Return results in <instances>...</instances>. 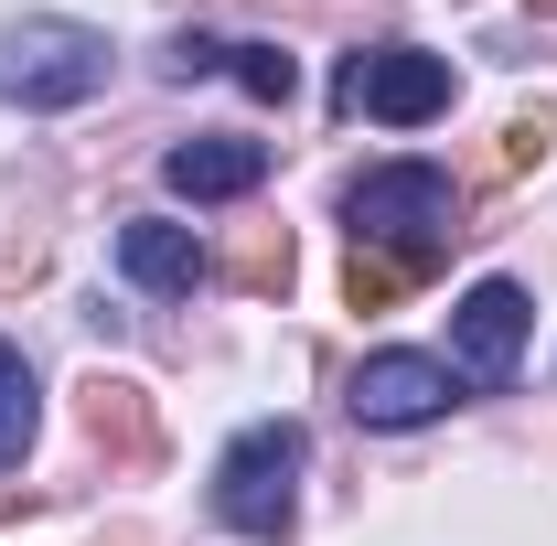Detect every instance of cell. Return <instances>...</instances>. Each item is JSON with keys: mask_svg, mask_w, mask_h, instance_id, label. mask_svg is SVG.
<instances>
[{"mask_svg": "<svg viewBox=\"0 0 557 546\" xmlns=\"http://www.w3.org/2000/svg\"><path fill=\"white\" fill-rule=\"evenodd\" d=\"M344 225H354V247H386V258H429L440 269L450 236H461V194H450L440 161H375L344 194Z\"/></svg>", "mask_w": 557, "mask_h": 546, "instance_id": "6da1fadb", "label": "cell"}, {"mask_svg": "<svg viewBox=\"0 0 557 546\" xmlns=\"http://www.w3.org/2000/svg\"><path fill=\"white\" fill-rule=\"evenodd\" d=\"M300 461H311L300 418H258V429H236L225 461H214V514H225L236 536L278 546L289 525H300Z\"/></svg>", "mask_w": 557, "mask_h": 546, "instance_id": "7a4b0ae2", "label": "cell"}, {"mask_svg": "<svg viewBox=\"0 0 557 546\" xmlns=\"http://www.w3.org/2000/svg\"><path fill=\"white\" fill-rule=\"evenodd\" d=\"M108 86V33L65 22V11H33L0 33V97L11 108H86Z\"/></svg>", "mask_w": 557, "mask_h": 546, "instance_id": "3957f363", "label": "cell"}, {"mask_svg": "<svg viewBox=\"0 0 557 546\" xmlns=\"http://www.w3.org/2000/svg\"><path fill=\"white\" fill-rule=\"evenodd\" d=\"M333 108H344V119H386V129H429V119L450 108V54H418V44L344 54V75H333Z\"/></svg>", "mask_w": 557, "mask_h": 546, "instance_id": "277c9868", "label": "cell"}, {"mask_svg": "<svg viewBox=\"0 0 557 546\" xmlns=\"http://www.w3.org/2000/svg\"><path fill=\"white\" fill-rule=\"evenodd\" d=\"M525 322H536V300L515 289V278H472L461 289V311H450V375L461 386H515V353H525Z\"/></svg>", "mask_w": 557, "mask_h": 546, "instance_id": "5b68a950", "label": "cell"}, {"mask_svg": "<svg viewBox=\"0 0 557 546\" xmlns=\"http://www.w3.org/2000/svg\"><path fill=\"white\" fill-rule=\"evenodd\" d=\"M450 397H461V375L440 353H364L354 364V418L364 429H429Z\"/></svg>", "mask_w": 557, "mask_h": 546, "instance_id": "8992f818", "label": "cell"}, {"mask_svg": "<svg viewBox=\"0 0 557 546\" xmlns=\"http://www.w3.org/2000/svg\"><path fill=\"white\" fill-rule=\"evenodd\" d=\"M161 183H172L183 204H236V194H258V183H269V139H236V129L183 139V150L161 161Z\"/></svg>", "mask_w": 557, "mask_h": 546, "instance_id": "52a82bcc", "label": "cell"}, {"mask_svg": "<svg viewBox=\"0 0 557 546\" xmlns=\"http://www.w3.org/2000/svg\"><path fill=\"white\" fill-rule=\"evenodd\" d=\"M119 269L139 289H194L205 278V247H194V225H172V214H129L119 225Z\"/></svg>", "mask_w": 557, "mask_h": 546, "instance_id": "ba28073f", "label": "cell"}, {"mask_svg": "<svg viewBox=\"0 0 557 546\" xmlns=\"http://www.w3.org/2000/svg\"><path fill=\"white\" fill-rule=\"evenodd\" d=\"M86 439H97V450H119V461H150V450H161L150 386H129V375H97V386H86Z\"/></svg>", "mask_w": 557, "mask_h": 546, "instance_id": "9c48e42d", "label": "cell"}, {"mask_svg": "<svg viewBox=\"0 0 557 546\" xmlns=\"http://www.w3.org/2000/svg\"><path fill=\"white\" fill-rule=\"evenodd\" d=\"M418 278H429V258H386V247H354L344 300H354V311H386V300H408Z\"/></svg>", "mask_w": 557, "mask_h": 546, "instance_id": "30bf717a", "label": "cell"}, {"mask_svg": "<svg viewBox=\"0 0 557 546\" xmlns=\"http://www.w3.org/2000/svg\"><path fill=\"white\" fill-rule=\"evenodd\" d=\"M33 450V364H22V343H0V472Z\"/></svg>", "mask_w": 557, "mask_h": 546, "instance_id": "8fae6325", "label": "cell"}, {"mask_svg": "<svg viewBox=\"0 0 557 546\" xmlns=\"http://www.w3.org/2000/svg\"><path fill=\"white\" fill-rule=\"evenodd\" d=\"M225 65H236V86H247L258 108H289V97H300V65H289L278 44H225Z\"/></svg>", "mask_w": 557, "mask_h": 546, "instance_id": "7c38bea8", "label": "cell"}, {"mask_svg": "<svg viewBox=\"0 0 557 546\" xmlns=\"http://www.w3.org/2000/svg\"><path fill=\"white\" fill-rule=\"evenodd\" d=\"M225 278H236V289H289V236H247V247L225 258Z\"/></svg>", "mask_w": 557, "mask_h": 546, "instance_id": "4fadbf2b", "label": "cell"}, {"mask_svg": "<svg viewBox=\"0 0 557 546\" xmlns=\"http://www.w3.org/2000/svg\"><path fill=\"white\" fill-rule=\"evenodd\" d=\"M547 139H557V119H515L504 150H493V172H536V161H547Z\"/></svg>", "mask_w": 557, "mask_h": 546, "instance_id": "5bb4252c", "label": "cell"}, {"mask_svg": "<svg viewBox=\"0 0 557 546\" xmlns=\"http://www.w3.org/2000/svg\"><path fill=\"white\" fill-rule=\"evenodd\" d=\"M225 65V44H205V33H183V44H172V75H214Z\"/></svg>", "mask_w": 557, "mask_h": 546, "instance_id": "9a60e30c", "label": "cell"}, {"mask_svg": "<svg viewBox=\"0 0 557 546\" xmlns=\"http://www.w3.org/2000/svg\"><path fill=\"white\" fill-rule=\"evenodd\" d=\"M525 11H557V0H525Z\"/></svg>", "mask_w": 557, "mask_h": 546, "instance_id": "2e32d148", "label": "cell"}]
</instances>
